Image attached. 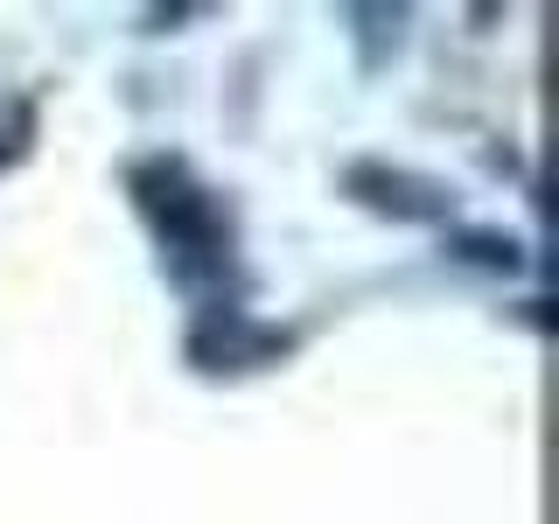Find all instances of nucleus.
Masks as SVG:
<instances>
[{
    "label": "nucleus",
    "instance_id": "f257e3e1",
    "mask_svg": "<svg viewBox=\"0 0 559 524\" xmlns=\"http://www.w3.org/2000/svg\"><path fill=\"white\" fill-rule=\"evenodd\" d=\"M133 210L147 217L162 266L182 294H217L238 273V231H231V203L203 182L182 154H147L127 168Z\"/></svg>",
    "mask_w": 559,
    "mask_h": 524
}]
</instances>
